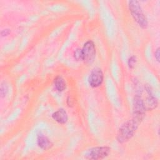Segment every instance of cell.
Wrapping results in <instances>:
<instances>
[{
    "instance_id": "1",
    "label": "cell",
    "mask_w": 160,
    "mask_h": 160,
    "mask_svg": "<svg viewBox=\"0 0 160 160\" xmlns=\"http://www.w3.org/2000/svg\"><path fill=\"white\" fill-rule=\"evenodd\" d=\"M141 123L132 118L124 122L119 128L116 139L119 143H124L131 139L134 135Z\"/></svg>"
},
{
    "instance_id": "2",
    "label": "cell",
    "mask_w": 160,
    "mask_h": 160,
    "mask_svg": "<svg viewBox=\"0 0 160 160\" xmlns=\"http://www.w3.org/2000/svg\"><path fill=\"white\" fill-rule=\"evenodd\" d=\"M128 8L133 19L142 29H146L148 27V21L139 2L136 0L129 1Z\"/></svg>"
},
{
    "instance_id": "3",
    "label": "cell",
    "mask_w": 160,
    "mask_h": 160,
    "mask_svg": "<svg viewBox=\"0 0 160 160\" xmlns=\"http://www.w3.org/2000/svg\"><path fill=\"white\" fill-rule=\"evenodd\" d=\"M132 110V118L141 123L145 117L146 111L144 104V100L142 99L141 94H137L135 95L133 100Z\"/></svg>"
},
{
    "instance_id": "4",
    "label": "cell",
    "mask_w": 160,
    "mask_h": 160,
    "mask_svg": "<svg viewBox=\"0 0 160 160\" xmlns=\"http://www.w3.org/2000/svg\"><path fill=\"white\" fill-rule=\"evenodd\" d=\"M111 149V148L109 146L94 147L86 152L84 158L91 160L103 159L109 156Z\"/></svg>"
},
{
    "instance_id": "5",
    "label": "cell",
    "mask_w": 160,
    "mask_h": 160,
    "mask_svg": "<svg viewBox=\"0 0 160 160\" xmlns=\"http://www.w3.org/2000/svg\"><path fill=\"white\" fill-rule=\"evenodd\" d=\"M96 48L94 42L91 40L86 41L81 49V60L86 64H91L96 58Z\"/></svg>"
},
{
    "instance_id": "6",
    "label": "cell",
    "mask_w": 160,
    "mask_h": 160,
    "mask_svg": "<svg viewBox=\"0 0 160 160\" xmlns=\"http://www.w3.org/2000/svg\"><path fill=\"white\" fill-rule=\"evenodd\" d=\"M104 80L103 72L99 68H93L89 76L88 82L91 87L93 88L100 86Z\"/></svg>"
},
{
    "instance_id": "7",
    "label": "cell",
    "mask_w": 160,
    "mask_h": 160,
    "mask_svg": "<svg viewBox=\"0 0 160 160\" xmlns=\"http://www.w3.org/2000/svg\"><path fill=\"white\" fill-rule=\"evenodd\" d=\"M145 89L148 94L146 100L144 101L145 109L146 111H152L158 107V100L154 96L151 87L149 85L146 84L145 86Z\"/></svg>"
},
{
    "instance_id": "8",
    "label": "cell",
    "mask_w": 160,
    "mask_h": 160,
    "mask_svg": "<svg viewBox=\"0 0 160 160\" xmlns=\"http://www.w3.org/2000/svg\"><path fill=\"white\" fill-rule=\"evenodd\" d=\"M37 144L38 146L43 150H48L53 146V143L51 141L42 133L38 134Z\"/></svg>"
},
{
    "instance_id": "9",
    "label": "cell",
    "mask_w": 160,
    "mask_h": 160,
    "mask_svg": "<svg viewBox=\"0 0 160 160\" xmlns=\"http://www.w3.org/2000/svg\"><path fill=\"white\" fill-rule=\"evenodd\" d=\"M51 116L55 121L61 124H66L68 120L67 112L63 108H60L56 111L54 112Z\"/></svg>"
},
{
    "instance_id": "10",
    "label": "cell",
    "mask_w": 160,
    "mask_h": 160,
    "mask_svg": "<svg viewBox=\"0 0 160 160\" xmlns=\"http://www.w3.org/2000/svg\"><path fill=\"white\" fill-rule=\"evenodd\" d=\"M54 86L58 92H62L66 89V82L61 76H58L54 78Z\"/></svg>"
},
{
    "instance_id": "11",
    "label": "cell",
    "mask_w": 160,
    "mask_h": 160,
    "mask_svg": "<svg viewBox=\"0 0 160 160\" xmlns=\"http://www.w3.org/2000/svg\"><path fill=\"white\" fill-rule=\"evenodd\" d=\"M8 91V86L6 82H2L1 84V88H0V95L1 98H3L6 96L7 92Z\"/></svg>"
},
{
    "instance_id": "12",
    "label": "cell",
    "mask_w": 160,
    "mask_h": 160,
    "mask_svg": "<svg viewBox=\"0 0 160 160\" xmlns=\"http://www.w3.org/2000/svg\"><path fill=\"white\" fill-rule=\"evenodd\" d=\"M137 62V58L135 56H131L128 60V65L129 69H134Z\"/></svg>"
},
{
    "instance_id": "13",
    "label": "cell",
    "mask_w": 160,
    "mask_h": 160,
    "mask_svg": "<svg viewBox=\"0 0 160 160\" xmlns=\"http://www.w3.org/2000/svg\"><path fill=\"white\" fill-rule=\"evenodd\" d=\"M74 58L77 61L81 60V49H76L74 52Z\"/></svg>"
},
{
    "instance_id": "14",
    "label": "cell",
    "mask_w": 160,
    "mask_h": 160,
    "mask_svg": "<svg viewBox=\"0 0 160 160\" xmlns=\"http://www.w3.org/2000/svg\"><path fill=\"white\" fill-rule=\"evenodd\" d=\"M154 57H155V59L156 60L159 62L160 61V49L159 48H158L156 51H155V52H154Z\"/></svg>"
},
{
    "instance_id": "15",
    "label": "cell",
    "mask_w": 160,
    "mask_h": 160,
    "mask_svg": "<svg viewBox=\"0 0 160 160\" xmlns=\"http://www.w3.org/2000/svg\"><path fill=\"white\" fill-rule=\"evenodd\" d=\"M11 31L9 29H5L1 31V37H4V36H7L9 33H10Z\"/></svg>"
}]
</instances>
